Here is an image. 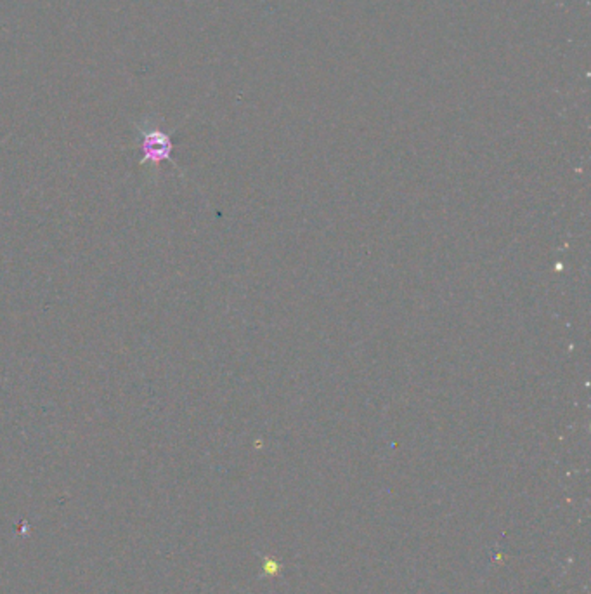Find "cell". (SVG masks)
Here are the masks:
<instances>
[{
    "label": "cell",
    "mask_w": 591,
    "mask_h": 594,
    "mask_svg": "<svg viewBox=\"0 0 591 594\" xmlns=\"http://www.w3.org/2000/svg\"><path fill=\"white\" fill-rule=\"evenodd\" d=\"M136 131H138L139 150L142 152L141 163L158 167L163 160H172V132L160 129L153 116L136 123Z\"/></svg>",
    "instance_id": "1"
}]
</instances>
